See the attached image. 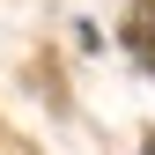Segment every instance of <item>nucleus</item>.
I'll return each instance as SVG.
<instances>
[{
    "label": "nucleus",
    "mask_w": 155,
    "mask_h": 155,
    "mask_svg": "<svg viewBox=\"0 0 155 155\" xmlns=\"http://www.w3.org/2000/svg\"><path fill=\"white\" fill-rule=\"evenodd\" d=\"M133 52H140V59L155 67V8H148V0L133 8Z\"/></svg>",
    "instance_id": "1"
}]
</instances>
